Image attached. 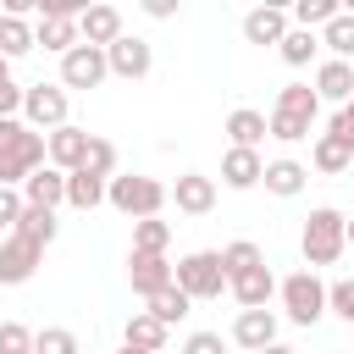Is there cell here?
<instances>
[{"label": "cell", "mask_w": 354, "mask_h": 354, "mask_svg": "<svg viewBox=\"0 0 354 354\" xmlns=\"http://www.w3.org/2000/svg\"><path fill=\"white\" fill-rule=\"evenodd\" d=\"M44 160V133H33L22 116L0 122V188H22Z\"/></svg>", "instance_id": "1"}, {"label": "cell", "mask_w": 354, "mask_h": 354, "mask_svg": "<svg viewBox=\"0 0 354 354\" xmlns=\"http://www.w3.org/2000/svg\"><path fill=\"white\" fill-rule=\"evenodd\" d=\"M315 116H321L315 88H310V83H288V88H277V105H271V116H266V133H271L277 144H299V138H310Z\"/></svg>", "instance_id": "2"}, {"label": "cell", "mask_w": 354, "mask_h": 354, "mask_svg": "<svg viewBox=\"0 0 354 354\" xmlns=\"http://www.w3.org/2000/svg\"><path fill=\"white\" fill-rule=\"evenodd\" d=\"M166 183H155V177H144V171H116L111 183H105V205L111 210H122V216H133V221H144V216H160L166 210Z\"/></svg>", "instance_id": "3"}, {"label": "cell", "mask_w": 354, "mask_h": 354, "mask_svg": "<svg viewBox=\"0 0 354 354\" xmlns=\"http://www.w3.org/2000/svg\"><path fill=\"white\" fill-rule=\"evenodd\" d=\"M299 249H304V271H315V266H332L348 243H343V210H332V205H315L310 216H304V238H299Z\"/></svg>", "instance_id": "4"}, {"label": "cell", "mask_w": 354, "mask_h": 354, "mask_svg": "<svg viewBox=\"0 0 354 354\" xmlns=\"http://www.w3.org/2000/svg\"><path fill=\"white\" fill-rule=\"evenodd\" d=\"M277 299H282V315H288L293 326H315V321L326 315V282H321L315 271L282 277V282H277Z\"/></svg>", "instance_id": "5"}, {"label": "cell", "mask_w": 354, "mask_h": 354, "mask_svg": "<svg viewBox=\"0 0 354 354\" xmlns=\"http://www.w3.org/2000/svg\"><path fill=\"white\" fill-rule=\"evenodd\" d=\"M171 282H177L188 299H221V288H227L221 254H216V249H194V254H183V260L171 266Z\"/></svg>", "instance_id": "6"}, {"label": "cell", "mask_w": 354, "mask_h": 354, "mask_svg": "<svg viewBox=\"0 0 354 354\" xmlns=\"http://www.w3.org/2000/svg\"><path fill=\"white\" fill-rule=\"evenodd\" d=\"M22 122H28L33 133L66 127V88H61V83H28V88H22Z\"/></svg>", "instance_id": "7"}, {"label": "cell", "mask_w": 354, "mask_h": 354, "mask_svg": "<svg viewBox=\"0 0 354 354\" xmlns=\"http://www.w3.org/2000/svg\"><path fill=\"white\" fill-rule=\"evenodd\" d=\"M105 77H111L105 50H94V44H72V50L61 55V88H100Z\"/></svg>", "instance_id": "8"}, {"label": "cell", "mask_w": 354, "mask_h": 354, "mask_svg": "<svg viewBox=\"0 0 354 354\" xmlns=\"http://www.w3.org/2000/svg\"><path fill=\"white\" fill-rule=\"evenodd\" d=\"M105 66H111V77H127V83H138V77H149V66H155V50H149L138 33H122V39L105 50Z\"/></svg>", "instance_id": "9"}, {"label": "cell", "mask_w": 354, "mask_h": 354, "mask_svg": "<svg viewBox=\"0 0 354 354\" xmlns=\"http://www.w3.org/2000/svg\"><path fill=\"white\" fill-rule=\"evenodd\" d=\"M44 160L55 166V171H77L83 160H88V133L83 127H55V133H44Z\"/></svg>", "instance_id": "10"}, {"label": "cell", "mask_w": 354, "mask_h": 354, "mask_svg": "<svg viewBox=\"0 0 354 354\" xmlns=\"http://www.w3.org/2000/svg\"><path fill=\"white\" fill-rule=\"evenodd\" d=\"M39 254H44V249H33V243H22L17 232H6V238H0V288H22V282L39 271Z\"/></svg>", "instance_id": "11"}, {"label": "cell", "mask_w": 354, "mask_h": 354, "mask_svg": "<svg viewBox=\"0 0 354 354\" xmlns=\"http://www.w3.org/2000/svg\"><path fill=\"white\" fill-rule=\"evenodd\" d=\"M122 33H127V28H122V11H116V6H83V17H77V39H83V44L111 50Z\"/></svg>", "instance_id": "12"}, {"label": "cell", "mask_w": 354, "mask_h": 354, "mask_svg": "<svg viewBox=\"0 0 354 354\" xmlns=\"http://www.w3.org/2000/svg\"><path fill=\"white\" fill-rule=\"evenodd\" d=\"M260 183H266V194H277V199H299L304 183H310V166L293 160V155H277V160H266Z\"/></svg>", "instance_id": "13"}, {"label": "cell", "mask_w": 354, "mask_h": 354, "mask_svg": "<svg viewBox=\"0 0 354 354\" xmlns=\"http://www.w3.org/2000/svg\"><path fill=\"white\" fill-rule=\"evenodd\" d=\"M166 194L177 199L183 216H210L216 210V177H205V171H183L177 188H166Z\"/></svg>", "instance_id": "14"}, {"label": "cell", "mask_w": 354, "mask_h": 354, "mask_svg": "<svg viewBox=\"0 0 354 354\" xmlns=\"http://www.w3.org/2000/svg\"><path fill=\"white\" fill-rule=\"evenodd\" d=\"M127 282L138 299H155L160 288H171V260L166 254H127Z\"/></svg>", "instance_id": "15"}, {"label": "cell", "mask_w": 354, "mask_h": 354, "mask_svg": "<svg viewBox=\"0 0 354 354\" xmlns=\"http://www.w3.org/2000/svg\"><path fill=\"white\" fill-rule=\"evenodd\" d=\"M232 343L249 348V354L271 348V343H277V310H238V321H232Z\"/></svg>", "instance_id": "16"}, {"label": "cell", "mask_w": 354, "mask_h": 354, "mask_svg": "<svg viewBox=\"0 0 354 354\" xmlns=\"http://www.w3.org/2000/svg\"><path fill=\"white\" fill-rule=\"evenodd\" d=\"M22 205H39V210H55V205H66V171H55V166H39L22 188Z\"/></svg>", "instance_id": "17"}, {"label": "cell", "mask_w": 354, "mask_h": 354, "mask_svg": "<svg viewBox=\"0 0 354 354\" xmlns=\"http://www.w3.org/2000/svg\"><path fill=\"white\" fill-rule=\"evenodd\" d=\"M288 28H293V22H288L282 6H254V11H243V39H249V44H282Z\"/></svg>", "instance_id": "18"}, {"label": "cell", "mask_w": 354, "mask_h": 354, "mask_svg": "<svg viewBox=\"0 0 354 354\" xmlns=\"http://www.w3.org/2000/svg\"><path fill=\"white\" fill-rule=\"evenodd\" d=\"M260 171H266L260 149H227V155H221V183H227V188H238V194L260 188Z\"/></svg>", "instance_id": "19"}, {"label": "cell", "mask_w": 354, "mask_h": 354, "mask_svg": "<svg viewBox=\"0 0 354 354\" xmlns=\"http://www.w3.org/2000/svg\"><path fill=\"white\" fill-rule=\"evenodd\" d=\"M227 293H232L243 310H266V304H271V293H277V277H271V266H254V271L232 277V282H227Z\"/></svg>", "instance_id": "20"}, {"label": "cell", "mask_w": 354, "mask_h": 354, "mask_svg": "<svg viewBox=\"0 0 354 354\" xmlns=\"http://www.w3.org/2000/svg\"><path fill=\"white\" fill-rule=\"evenodd\" d=\"M315 100L348 105V100H354V66H348V61H321V66H315Z\"/></svg>", "instance_id": "21"}, {"label": "cell", "mask_w": 354, "mask_h": 354, "mask_svg": "<svg viewBox=\"0 0 354 354\" xmlns=\"http://www.w3.org/2000/svg\"><path fill=\"white\" fill-rule=\"evenodd\" d=\"M227 149H260L271 133H266V111H249V105H238L232 116H227Z\"/></svg>", "instance_id": "22"}, {"label": "cell", "mask_w": 354, "mask_h": 354, "mask_svg": "<svg viewBox=\"0 0 354 354\" xmlns=\"http://www.w3.org/2000/svg\"><path fill=\"white\" fill-rule=\"evenodd\" d=\"M22 243H33V249H44V243H55V232H61V221H55V210H39V205H22V216H17V227H11Z\"/></svg>", "instance_id": "23"}, {"label": "cell", "mask_w": 354, "mask_h": 354, "mask_svg": "<svg viewBox=\"0 0 354 354\" xmlns=\"http://www.w3.org/2000/svg\"><path fill=\"white\" fill-rule=\"evenodd\" d=\"M166 337H171V332H166L149 310H133V315H127V326H122V343H133V348H144V354H160V348H166Z\"/></svg>", "instance_id": "24"}, {"label": "cell", "mask_w": 354, "mask_h": 354, "mask_svg": "<svg viewBox=\"0 0 354 354\" xmlns=\"http://www.w3.org/2000/svg\"><path fill=\"white\" fill-rule=\"evenodd\" d=\"M310 166H315V171H326V177H337V171H348V166H354V149H348V144H337L332 133H315V144H310Z\"/></svg>", "instance_id": "25"}, {"label": "cell", "mask_w": 354, "mask_h": 354, "mask_svg": "<svg viewBox=\"0 0 354 354\" xmlns=\"http://www.w3.org/2000/svg\"><path fill=\"white\" fill-rule=\"evenodd\" d=\"M105 183L111 177H94V171H66V205L72 210H94V205H105Z\"/></svg>", "instance_id": "26"}, {"label": "cell", "mask_w": 354, "mask_h": 354, "mask_svg": "<svg viewBox=\"0 0 354 354\" xmlns=\"http://www.w3.org/2000/svg\"><path fill=\"white\" fill-rule=\"evenodd\" d=\"M188 304H194V299H188V293H183L177 282H171V288H160L155 299H144V310H149V315H155V321H160L166 332H171V326H177V321L188 315Z\"/></svg>", "instance_id": "27"}, {"label": "cell", "mask_w": 354, "mask_h": 354, "mask_svg": "<svg viewBox=\"0 0 354 354\" xmlns=\"http://www.w3.org/2000/svg\"><path fill=\"white\" fill-rule=\"evenodd\" d=\"M315 39L332 50V61H354V11H337Z\"/></svg>", "instance_id": "28"}, {"label": "cell", "mask_w": 354, "mask_h": 354, "mask_svg": "<svg viewBox=\"0 0 354 354\" xmlns=\"http://www.w3.org/2000/svg\"><path fill=\"white\" fill-rule=\"evenodd\" d=\"M166 243H171V221H160V216L133 221V254H166Z\"/></svg>", "instance_id": "29"}, {"label": "cell", "mask_w": 354, "mask_h": 354, "mask_svg": "<svg viewBox=\"0 0 354 354\" xmlns=\"http://www.w3.org/2000/svg\"><path fill=\"white\" fill-rule=\"evenodd\" d=\"M33 50V22L28 17H6L0 11V55L6 61H17V55H28Z\"/></svg>", "instance_id": "30"}, {"label": "cell", "mask_w": 354, "mask_h": 354, "mask_svg": "<svg viewBox=\"0 0 354 354\" xmlns=\"http://www.w3.org/2000/svg\"><path fill=\"white\" fill-rule=\"evenodd\" d=\"M337 11H343L337 0H299V6L288 11V22H293V28H304V33H321V28H326Z\"/></svg>", "instance_id": "31"}, {"label": "cell", "mask_w": 354, "mask_h": 354, "mask_svg": "<svg viewBox=\"0 0 354 354\" xmlns=\"http://www.w3.org/2000/svg\"><path fill=\"white\" fill-rule=\"evenodd\" d=\"M216 254H221V271H227V282H232V277H243V271H254V266H266L260 243H249V238H238V243H227V249H216Z\"/></svg>", "instance_id": "32"}, {"label": "cell", "mask_w": 354, "mask_h": 354, "mask_svg": "<svg viewBox=\"0 0 354 354\" xmlns=\"http://www.w3.org/2000/svg\"><path fill=\"white\" fill-rule=\"evenodd\" d=\"M321 50V39L315 33H304V28H288L282 33V44H277V55L288 61V66H310V55Z\"/></svg>", "instance_id": "33"}, {"label": "cell", "mask_w": 354, "mask_h": 354, "mask_svg": "<svg viewBox=\"0 0 354 354\" xmlns=\"http://www.w3.org/2000/svg\"><path fill=\"white\" fill-rule=\"evenodd\" d=\"M83 171H94V177H116V144L100 138V133H88V160H83Z\"/></svg>", "instance_id": "34"}, {"label": "cell", "mask_w": 354, "mask_h": 354, "mask_svg": "<svg viewBox=\"0 0 354 354\" xmlns=\"http://www.w3.org/2000/svg\"><path fill=\"white\" fill-rule=\"evenodd\" d=\"M33 354H83V348L66 326H44V332H33Z\"/></svg>", "instance_id": "35"}, {"label": "cell", "mask_w": 354, "mask_h": 354, "mask_svg": "<svg viewBox=\"0 0 354 354\" xmlns=\"http://www.w3.org/2000/svg\"><path fill=\"white\" fill-rule=\"evenodd\" d=\"M326 310H332L337 321H348V326H354V277H343V282H332V288H326Z\"/></svg>", "instance_id": "36"}, {"label": "cell", "mask_w": 354, "mask_h": 354, "mask_svg": "<svg viewBox=\"0 0 354 354\" xmlns=\"http://www.w3.org/2000/svg\"><path fill=\"white\" fill-rule=\"evenodd\" d=\"M0 354H33V332L22 321H0Z\"/></svg>", "instance_id": "37"}, {"label": "cell", "mask_w": 354, "mask_h": 354, "mask_svg": "<svg viewBox=\"0 0 354 354\" xmlns=\"http://www.w3.org/2000/svg\"><path fill=\"white\" fill-rule=\"evenodd\" d=\"M11 116H22V83H0V122H11Z\"/></svg>", "instance_id": "38"}, {"label": "cell", "mask_w": 354, "mask_h": 354, "mask_svg": "<svg viewBox=\"0 0 354 354\" xmlns=\"http://www.w3.org/2000/svg\"><path fill=\"white\" fill-rule=\"evenodd\" d=\"M183 354H227V343H221V332H194L183 343Z\"/></svg>", "instance_id": "39"}, {"label": "cell", "mask_w": 354, "mask_h": 354, "mask_svg": "<svg viewBox=\"0 0 354 354\" xmlns=\"http://www.w3.org/2000/svg\"><path fill=\"white\" fill-rule=\"evenodd\" d=\"M17 216H22V194H17V188H0V227L11 232V227H17Z\"/></svg>", "instance_id": "40"}, {"label": "cell", "mask_w": 354, "mask_h": 354, "mask_svg": "<svg viewBox=\"0 0 354 354\" xmlns=\"http://www.w3.org/2000/svg\"><path fill=\"white\" fill-rule=\"evenodd\" d=\"M326 133H332L337 144H348V149H354V122H348L343 111H332V122H326Z\"/></svg>", "instance_id": "41"}, {"label": "cell", "mask_w": 354, "mask_h": 354, "mask_svg": "<svg viewBox=\"0 0 354 354\" xmlns=\"http://www.w3.org/2000/svg\"><path fill=\"white\" fill-rule=\"evenodd\" d=\"M343 243L354 249V216H343Z\"/></svg>", "instance_id": "42"}, {"label": "cell", "mask_w": 354, "mask_h": 354, "mask_svg": "<svg viewBox=\"0 0 354 354\" xmlns=\"http://www.w3.org/2000/svg\"><path fill=\"white\" fill-rule=\"evenodd\" d=\"M260 354H293V348H288V343H271V348H260Z\"/></svg>", "instance_id": "43"}, {"label": "cell", "mask_w": 354, "mask_h": 354, "mask_svg": "<svg viewBox=\"0 0 354 354\" xmlns=\"http://www.w3.org/2000/svg\"><path fill=\"white\" fill-rule=\"evenodd\" d=\"M6 77H11V61H6V55H0V83H6Z\"/></svg>", "instance_id": "44"}, {"label": "cell", "mask_w": 354, "mask_h": 354, "mask_svg": "<svg viewBox=\"0 0 354 354\" xmlns=\"http://www.w3.org/2000/svg\"><path fill=\"white\" fill-rule=\"evenodd\" d=\"M116 354H144V348H133V343H122V348H116Z\"/></svg>", "instance_id": "45"}, {"label": "cell", "mask_w": 354, "mask_h": 354, "mask_svg": "<svg viewBox=\"0 0 354 354\" xmlns=\"http://www.w3.org/2000/svg\"><path fill=\"white\" fill-rule=\"evenodd\" d=\"M337 111H343V116H348V122H354V100H348V105H337Z\"/></svg>", "instance_id": "46"}]
</instances>
